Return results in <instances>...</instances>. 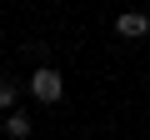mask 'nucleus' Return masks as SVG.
<instances>
[{
    "mask_svg": "<svg viewBox=\"0 0 150 140\" xmlns=\"http://www.w3.org/2000/svg\"><path fill=\"white\" fill-rule=\"evenodd\" d=\"M5 135H10V140H25V135H30V115H25V110H10V115H5Z\"/></svg>",
    "mask_w": 150,
    "mask_h": 140,
    "instance_id": "nucleus-3",
    "label": "nucleus"
},
{
    "mask_svg": "<svg viewBox=\"0 0 150 140\" xmlns=\"http://www.w3.org/2000/svg\"><path fill=\"white\" fill-rule=\"evenodd\" d=\"M0 110H5V115L15 110V85H0Z\"/></svg>",
    "mask_w": 150,
    "mask_h": 140,
    "instance_id": "nucleus-4",
    "label": "nucleus"
},
{
    "mask_svg": "<svg viewBox=\"0 0 150 140\" xmlns=\"http://www.w3.org/2000/svg\"><path fill=\"white\" fill-rule=\"evenodd\" d=\"M115 30H120V35H125V40H140V35H145V30H150V20H145V15H140V10H125V15H120V20H115Z\"/></svg>",
    "mask_w": 150,
    "mask_h": 140,
    "instance_id": "nucleus-2",
    "label": "nucleus"
},
{
    "mask_svg": "<svg viewBox=\"0 0 150 140\" xmlns=\"http://www.w3.org/2000/svg\"><path fill=\"white\" fill-rule=\"evenodd\" d=\"M30 95H35L40 105H55V100L65 95V80H60V70H50V65H40L35 75H30Z\"/></svg>",
    "mask_w": 150,
    "mask_h": 140,
    "instance_id": "nucleus-1",
    "label": "nucleus"
}]
</instances>
